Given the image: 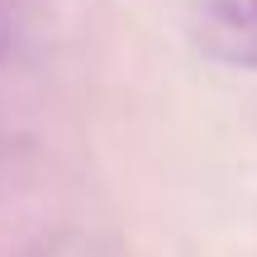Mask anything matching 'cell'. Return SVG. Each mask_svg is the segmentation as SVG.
Segmentation results:
<instances>
[{
	"mask_svg": "<svg viewBox=\"0 0 257 257\" xmlns=\"http://www.w3.org/2000/svg\"><path fill=\"white\" fill-rule=\"evenodd\" d=\"M186 34L210 62L257 72V0H195Z\"/></svg>",
	"mask_w": 257,
	"mask_h": 257,
	"instance_id": "1",
	"label": "cell"
},
{
	"mask_svg": "<svg viewBox=\"0 0 257 257\" xmlns=\"http://www.w3.org/2000/svg\"><path fill=\"white\" fill-rule=\"evenodd\" d=\"M0 57H5V29H0Z\"/></svg>",
	"mask_w": 257,
	"mask_h": 257,
	"instance_id": "2",
	"label": "cell"
}]
</instances>
